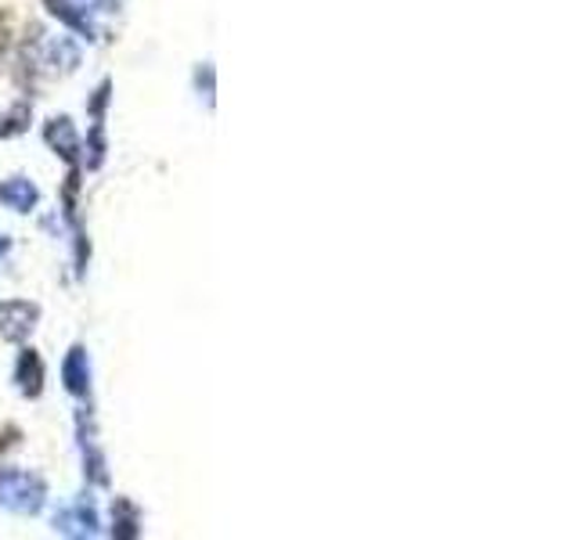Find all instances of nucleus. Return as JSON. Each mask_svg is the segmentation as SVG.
<instances>
[{
    "label": "nucleus",
    "instance_id": "ddd939ff",
    "mask_svg": "<svg viewBox=\"0 0 577 540\" xmlns=\"http://www.w3.org/2000/svg\"><path fill=\"white\" fill-rule=\"evenodd\" d=\"M109 94H112V83H109V80H101V86H98L94 98H91V115H94V123H101V115H105Z\"/></svg>",
    "mask_w": 577,
    "mask_h": 540
},
{
    "label": "nucleus",
    "instance_id": "4468645a",
    "mask_svg": "<svg viewBox=\"0 0 577 540\" xmlns=\"http://www.w3.org/2000/svg\"><path fill=\"white\" fill-rule=\"evenodd\" d=\"M14 440H19V429H4V432H0V450H8Z\"/></svg>",
    "mask_w": 577,
    "mask_h": 540
},
{
    "label": "nucleus",
    "instance_id": "9d476101",
    "mask_svg": "<svg viewBox=\"0 0 577 540\" xmlns=\"http://www.w3.org/2000/svg\"><path fill=\"white\" fill-rule=\"evenodd\" d=\"M29 115H33V105L29 101H14L8 112H0V137H19L29 130Z\"/></svg>",
    "mask_w": 577,
    "mask_h": 540
},
{
    "label": "nucleus",
    "instance_id": "423d86ee",
    "mask_svg": "<svg viewBox=\"0 0 577 540\" xmlns=\"http://www.w3.org/2000/svg\"><path fill=\"white\" fill-rule=\"evenodd\" d=\"M62 383H65V389L72 393V397H80V400L91 397V364H87L83 346L69 349V357L62 364Z\"/></svg>",
    "mask_w": 577,
    "mask_h": 540
},
{
    "label": "nucleus",
    "instance_id": "39448f33",
    "mask_svg": "<svg viewBox=\"0 0 577 540\" xmlns=\"http://www.w3.org/2000/svg\"><path fill=\"white\" fill-rule=\"evenodd\" d=\"M54 530L65 533V537H98V516L94 508L80 501L72 508H62V512L54 516Z\"/></svg>",
    "mask_w": 577,
    "mask_h": 540
},
{
    "label": "nucleus",
    "instance_id": "1a4fd4ad",
    "mask_svg": "<svg viewBox=\"0 0 577 540\" xmlns=\"http://www.w3.org/2000/svg\"><path fill=\"white\" fill-rule=\"evenodd\" d=\"M141 533V512L130 498H115L112 501V537L120 540H134Z\"/></svg>",
    "mask_w": 577,
    "mask_h": 540
},
{
    "label": "nucleus",
    "instance_id": "dca6fc26",
    "mask_svg": "<svg viewBox=\"0 0 577 540\" xmlns=\"http://www.w3.org/2000/svg\"><path fill=\"white\" fill-rule=\"evenodd\" d=\"M8 249H11V238H8V235H0V259L8 256Z\"/></svg>",
    "mask_w": 577,
    "mask_h": 540
},
{
    "label": "nucleus",
    "instance_id": "9b49d317",
    "mask_svg": "<svg viewBox=\"0 0 577 540\" xmlns=\"http://www.w3.org/2000/svg\"><path fill=\"white\" fill-rule=\"evenodd\" d=\"M48 65L51 69L62 65V72H72V69L80 65V48L69 37H58L51 48H48Z\"/></svg>",
    "mask_w": 577,
    "mask_h": 540
},
{
    "label": "nucleus",
    "instance_id": "6e6552de",
    "mask_svg": "<svg viewBox=\"0 0 577 540\" xmlns=\"http://www.w3.org/2000/svg\"><path fill=\"white\" fill-rule=\"evenodd\" d=\"M0 202L14 213H29L40 202V192L33 181L26 177H11V181H0Z\"/></svg>",
    "mask_w": 577,
    "mask_h": 540
},
{
    "label": "nucleus",
    "instance_id": "20e7f679",
    "mask_svg": "<svg viewBox=\"0 0 577 540\" xmlns=\"http://www.w3.org/2000/svg\"><path fill=\"white\" fill-rule=\"evenodd\" d=\"M43 137H48V144L65 159V163H72V166L80 163V137H77V126H72L69 115H54V120H48Z\"/></svg>",
    "mask_w": 577,
    "mask_h": 540
},
{
    "label": "nucleus",
    "instance_id": "0eeeda50",
    "mask_svg": "<svg viewBox=\"0 0 577 540\" xmlns=\"http://www.w3.org/2000/svg\"><path fill=\"white\" fill-rule=\"evenodd\" d=\"M14 383H19L22 397H40L43 393V360L37 349H22L19 364H14Z\"/></svg>",
    "mask_w": 577,
    "mask_h": 540
},
{
    "label": "nucleus",
    "instance_id": "7ed1b4c3",
    "mask_svg": "<svg viewBox=\"0 0 577 540\" xmlns=\"http://www.w3.org/2000/svg\"><path fill=\"white\" fill-rule=\"evenodd\" d=\"M37 320H40V306L37 303L4 299V303H0V339H8V343L29 339V332L37 328Z\"/></svg>",
    "mask_w": 577,
    "mask_h": 540
},
{
    "label": "nucleus",
    "instance_id": "2eb2a0df",
    "mask_svg": "<svg viewBox=\"0 0 577 540\" xmlns=\"http://www.w3.org/2000/svg\"><path fill=\"white\" fill-rule=\"evenodd\" d=\"M4 48H8V19L0 14V51H4Z\"/></svg>",
    "mask_w": 577,
    "mask_h": 540
},
{
    "label": "nucleus",
    "instance_id": "f257e3e1",
    "mask_svg": "<svg viewBox=\"0 0 577 540\" xmlns=\"http://www.w3.org/2000/svg\"><path fill=\"white\" fill-rule=\"evenodd\" d=\"M58 22H65L72 33L87 40H105V29L98 26V14H115L120 0H43Z\"/></svg>",
    "mask_w": 577,
    "mask_h": 540
},
{
    "label": "nucleus",
    "instance_id": "f03ea898",
    "mask_svg": "<svg viewBox=\"0 0 577 540\" xmlns=\"http://www.w3.org/2000/svg\"><path fill=\"white\" fill-rule=\"evenodd\" d=\"M48 501V483L37 472L0 469V508L19 516H37Z\"/></svg>",
    "mask_w": 577,
    "mask_h": 540
},
{
    "label": "nucleus",
    "instance_id": "f8f14e48",
    "mask_svg": "<svg viewBox=\"0 0 577 540\" xmlns=\"http://www.w3.org/2000/svg\"><path fill=\"white\" fill-rule=\"evenodd\" d=\"M87 149H91V159H87V166L98 170L101 159H105V126H101V123L91 126V144H87Z\"/></svg>",
    "mask_w": 577,
    "mask_h": 540
}]
</instances>
